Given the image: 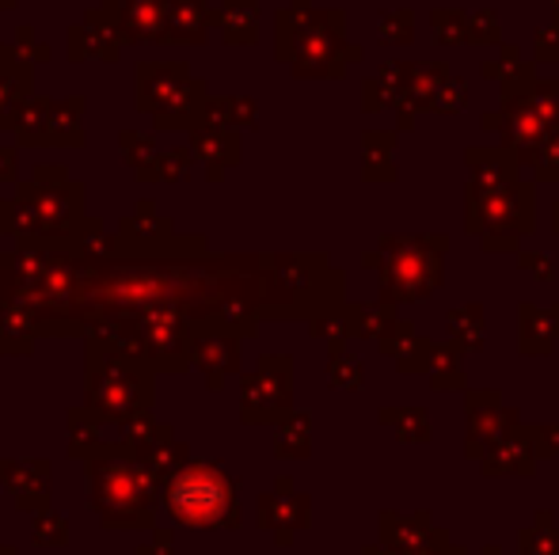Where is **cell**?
I'll return each instance as SVG.
<instances>
[{"label":"cell","instance_id":"cell-1","mask_svg":"<svg viewBox=\"0 0 559 555\" xmlns=\"http://www.w3.org/2000/svg\"><path fill=\"white\" fill-rule=\"evenodd\" d=\"M84 202L88 191L84 183L69 179L66 164H38L31 183L15 186L12 198L0 202V232L15 240H69L88 225Z\"/></svg>","mask_w":559,"mask_h":555},{"label":"cell","instance_id":"cell-2","mask_svg":"<svg viewBox=\"0 0 559 555\" xmlns=\"http://www.w3.org/2000/svg\"><path fill=\"white\" fill-rule=\"evenodd\" d=\"M88 472V506L107 529H156L160 514V480L130 449L107 442L84 460Z\"/></svg>","mask_w":559,"mask_h":555},{"label":"cell","instance_id":"cell-3","mask_svg":"<svg viewBox=\"0 0 559 555\" xmlns=\"http://www.w3.org/2000/svg\"><path fill=\"white\" fill-rule=\"evenodd\" d=\"M84 408L107 426L130 422L141 415H153L156 396V370L148 362L122 350L107 347L99 339H84Z\"/></svg>","mask_w":559,"mask_h":555},{"label":"cell","instance_id":"cell-4","mask_svg":"<svg viewBox=\"0 0 559 555\" xmlns=\"http://www.w3.org/2000/svg\"><path fill=\"white\" fill-rule=\"evenodd\" d=\"M84 339H99L107 347L148 362L156 373H183L191 365L194 319L179 309H145L133 316L104 319L88 327Z\"/></svg>","mask_w":559,"mask_h":555},{"label":"cell","instance_id":"cell-5","mask_svg":"<svg viewBox=\"0 0 559 555\" xmlns=\"http://www.w3.org/2000/svg\"><path fill=\"white\" fill-rule=\"evenodd\" d=\"M164 510L176 526L187 529H228L240 518L236 506V483L222 472V464L187 460L176 475H168L160 487Z\"/></svg>","mask_w":559,"mask_h":555},{"label":"cell","instance_id":"cell-6","mask_svg":"<svg viewBox=\"0 0 559 555\" xmlns=\"http://www.w3.org/2000/svg\"><path fill=\"white\" fill-rule=\"evenodd\" d=\"M133 107L153 119L156 130H194L199 111L210 104L206 84L191 76L183 61H138Z\"/></svg>","mask_w":559,"mask_h":555},{"label":"cell","instance_id":"cell-7","mask_svg":"<svg viewBox=\"0 0 559 555\" xmlns=\"http://www.w3.org/2000/svg\"><path fill=\"white\" fill-rule=\"evenodd\" d=\"M111 12L122 43H168L171 0H99Z\"/></svg>","mask_w":559,"mask_h":555},{"label":"cell","instance_id":"cell-8","mask_svg":"<svg viewBox=\"0 0 559 555\" xmlns=\"http://www.w3.org/2000/svg\"><path fill=\"white\" fill-rule=\"evenodd\" d=\"M240 347H236V335L225 319H202L194 324V347H191V365L206 373L210 388H222L225 373L236 365Z\"/></svg>","mask_w":559,"mask_h":555},{"label":"cell","instance_id":"cell-9","mask_svg":"<svg viewBox=\"0 0 559 555\" xmlns=\"http://www.w3.org/2000/svg\"><path fill=\"white\" fill-rule=\"evenodd\" d=\"M46 480H50V460H43V457H31V460L4 457L0 460V487L12 495V503L20 506V510L38 514L50 506Z\"/></svg>","mask_w":559,"mask_h":555},{"label":"cell","instance_id":"cell-10","mask_svg":"<svg viewBox=\"0 0 559 555\" xmlns=\"http://www.w3.org/2000/svg\"><path fill=\"white\" fill-rule=\"evenodd\" d=\"M122 35H118L111 12H107L104 4H96L88 15H84V23H76V27H69V58L81 61V58H96V61H118V53H122Z\"/></svg>","mask_w":559,"mask_h":555},{"label":"cell","instance_id":"cell-11","mask_svg":"<svg viewBox=\"0 0 559 555\" xmlns=\"http://www.w3.org/2000/svg\"><path fill=\"white\" fill-rule=\"evenodd\" d=\"M118 240H122L126 248H168L171 240H176V232H171V225L164 221L160 214H156V202H138L133 206L130 217H122V225H118Z\"/></svg>","mask_w":559,"mask_h":555},{"label":"cell","instance_id":"cell-12","mask_svg":"<svg viewBox=\"0 0 559 555\" xmlns=\"http://www.w3.org/2000/svg\"><path fill=\"white\" fill-rule=\"evenodd\" d=\"M84 114H88V99L69 96L50 104V137L46 145L53 148H81L88 134H84Z\"/></svg>","mask_w":559,"mask_h":555},{"label":"cell","instance_id":"cell-13","mask_svg":"<svg viewBox=\"0 0 559 555\" xmlns=\"http://www.w3.org/2000/svg\"><path fill=\"white\" fill-rule=\"evenodd\" d=\"M210 23H214V12H210L206 0H171L168 43H187V46L206 43Z\"/></svg>","mask_w":559,"mask_h":555},{"label":"cell","instance_id":"cell-14","mask_svg":"<svg viewBox=\"0 0 559 555\" xmlns=\"http://www.w3.org/2000/svg\"><path fill=\"white\" fill-rule=\"evenodd\" d=\"M66 426H69V445H66L69 457L88 460L92 453H99L107 445V422L92 415L88 408H69Z\"/></svg>","mask_w":559,"mask_h":555},{"label":"cell","instance_id":"cell-15","mask_svg":"<svg viewBox=\"0 0 559 555\" xmlns=\"http://www.w3.org/2000/svg\"><path fill=\"white\" fill-rule=\"evenodd\" d=\"M118 145H122V156L133 168L138 183H156L160 179V148H156L153 134H145V130H122Z\"/></svg>","mask_w":559,"mask_h":555},{"label":"cell","instance_id":"cell-16","mask_svg":"<svg viewBox=\"0 0 559 555\" xmlns=\"http://www.w3.org/2000/svg\"><path fill=\"white\" fill-rule=\"evenodd\" d=\"M27 99H31V73H20V69L0 61V130L15 126Z\"/></svg>","mask_w":559,"mask_h":555},{"label":"cell","instance_id":"cell-17","mask_svg":"<svg viewBox=\"0 0 559 555\" xmlns=\"http://www.w3.org/2000/svg\"><path fill=\"white\" fill-rule=\"evenodd\" d=\"M191 145L210 164V179H222V160H236V145L225 126H199L191 130Z\"/></svg>","mask_w":559,"mask_h":555},{"label":"cell","instance_id":"cell-18","mask_svg":"<svg viewBox=\"0 0 559 555\" xmlns=\"http://www.w3.org/2000/svg\"><path fill=\"white\" fill-rule=\"evenodd\" d=\"M50 104L53 99H27V107L15 119V134H20V145L27 148H46V137H50Z\"/></svg>","mask_w":559,"mask_h":555},{"label":"cell","instance_id":"cell-19","mask_svg":"<svg viewBox=\"0 0 559 555\" xmlns=\"http://www.w3.org/2000/svg\"><path fill=\"white\" fill-rule=\"evenodd\" d=\"M31 536H35L38 548H66L69 544V521L61 518L58 510H38L35 514V526H31Z\"/></svg>","mask_w":559,"mask_h":555},{"label":"cell","instance_id":"cell-20","mask_svg":"<svg viewBox=\"0 0 559 555\" xmlns=\"http://www.w3.org/2000/svg\"><path fill=\"white\" fill-rule=\"evenodd\" d=\"M187 176H191V153L187 148L160 153V179H187Z\"/></svg>","mask_w":559,"mask_h":555},{"label":"cell","instance_id":"cell-21","mask_svg":"<svg viewBox=\"0 0 559 555\" xmlns=\"http://www.w3.org/2000/svg\"><path fill=\"white\" fill-rule=\"evenodd\" d=\"M168 552H171V533L156 526V529H148V541L141 544L133 555H168Z\"/></svg>","mask_w":559,"mask_h":555},{"label":"cell","instance_id":"cell-22","mask_svg":"<svg viewBox=\"0 0 559 555\" xmlns=\"http://www.w3.org/2000/svg\"><path fill=\"white\" fill-rule=\"evenodd\" d=\"M15 176H20V156L12 145H4L0 148V183H15Z\"/></svg>","mask_w":559,"mask_h":555},{"label":"cell","instance_id":"cell-23","mask_svg":"<svg viewBox=\"0 0 559 555\" xmlns=\"http://www.w3.org/2000/svg\"><path fill=\"white\" fill-rule=\"evenodd\" d=\"M0 555H20V552H15L12 544H4V548H0Z\"/></svg>","mask_w":559,"mask_h":555},{"label":"cell","instance_id":"cell-24","mask_svg":"<svg viewBox=\"0 0 559 555\" xmlns=\"http://www.w3.org/2000/svg\"><path fill=\"white\" fill-rule=\"evenodd\" d=\"M0 8H15V0H0Z\"/></svg>","mask_w":559,"mask_h":555}]
</instances>
